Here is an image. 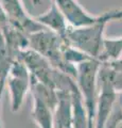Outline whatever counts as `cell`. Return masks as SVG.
I'll return each instance as SVG.
<instances>
[{
	"label": "cell",
	"instance_id": "7",
	"mask_svg": "<svg viewBox=\"0 0 122 128\" xmlns=\"http://www.w3.org/2000/svg\"><path fill=\"white\" fill-rule=\"evenodd\" d=\"M122 56V38H105L103 44V50L99 57L102 63L116 61L121 59Z\"/></svg>",
	"mask_w": 122,
	"mask_h": 128
},
{
	"label": "cell",
	"instance_id": "6",
	"mask_svg": "<svg viewBox=\"0 0 122 128\" xmlns=\"http://www.w3.org/2000/svg\"><path fill=\"white\" fill-rule=\"evenodd\" d=\"M35 19L47 29L55 32L62 38H66L70 25L54 0H51V4L48 11H46L42 14H39L35 17Z\"/></svg>",
	"mask_w": 122,
	"mask_h": 128
},
{
	"label": "cell",
	"instance_id": "8",
	"mask_svg": "<svg viewBox=\"0 0 122 128\" xmlns=\"http://www.w3.org/2000/svg\"><path fill=\"white\" fill-rule=\"evenodd\" d=\"M104 128H122V91L118 92L116 102Z\"/></svg>",
	"mask_w": 122,
	"mask_h": 128
},
{
	"label": "cell",
	"instance_id": "3",
	"mask_svg": "<svg viewBox=\"0 0 122 128\" xmlns=\"http://www.w3.org/2000/svg\"><path fill=\"white\" fill-rule=\"evenodd\" d=\"M0 2L7 16L9 22L27 35L47 29L35 18L30 17L27 14L20 0H0Z\"/></svg>",
	"mask_w": 122,
	"mask_h": 128
},
{
	"label": "cell",
	"instance_id": "5",
	"mask_svg": "<svg viewBox=\"0 0 122 128\" xmlns=\"http://www.w3.org/2000/svg\"><path fill=\"white\" fill-rule=\"evenodd\" d=\"M10 73L11 78L9 80V86L12 93V106H13V110L16 111L19 109V106L22 102L23 95L26 94L29 82L26 64L21 59L18 58L15 60L12 64Z\"/></svg>",
	"mask_w": 122,
	"mask_h": 128
},
{
	"label": "cell",
	"instance_id": "2",
	"mask_svg": "<svg viewBox=\"0 0 122 128\" xmlns=\"http://www.w3.org/2000/svg\"><path fill=\"white\" fill-rule=\"evenodd\" d=\"M29 47L46 58L50 64L56 66L63 73H67L78 78V70L73 64L67 62L64 56L66 41L55 32L42 29L28 35Z\"/></svg>",
	"mask_w": 122,
	"mask_h": 128
},
{
	"label": "cell",
	"instance_id": "1",
	"mask_svg": "<svg viewBox=\"0 0 122 128\" xmlns=\"http://www.w3.org/2000/svg\"><path fill=\"white\" fill-rule=\"evenodd\" d=\"M118 19H122V8L102 13V18L93 25L80 28L70 26L65 41L89 57L99 60L103 50L105 27L109 22Z\"/></svg>",
	"mask_w": 122,
	"mask_h": 128
},
{
	"label": "cell",
	"instance_id": "10",
	"mask_svg": "<svg viewBox=\"0 0 122 128\" xmlns=\"http://www.w3.org/2000/svg\"><path fill=\"white\" fill-rule=\"evenodd\" d=\"M9 19H7V16L5 14L4 10H3V6L0 2V31H3V29L9 25Z\"/></svg>",
	"mask_w": 122,
	"mask_h": 128
},
{
	"label": "cell",
	"instance_id": "4",
	"mask_svg": "<svg viewBox=\"0 0 122 128\" xmlns=\"http://www.w3.org/2000/svg\"><path fill=\"white\" fill-rule=\"evenodd\" d=\"M65 15L67 22L71 27L80 28L93 25L102 18V14L92 15L86 11L78 0H54Z\"/></svg>",
	"mask_w": 122,
	"mask_h": 128
},
{
	"label": "cell",
	"instance_id": "9",
	"mask_svg": "<svg viewBox=\"0 0 122 128\" xmlns=\"http://www.w3.org/2000/svg\"><path fill=\"white\" fill-rule=\"evenodd\" d=\"M106 64H108L114 70V83L117 91H122V59L106 62Z\"/></svg>",
	"mask_w": 122,
	"mask_h": 128
}]
</instances>
